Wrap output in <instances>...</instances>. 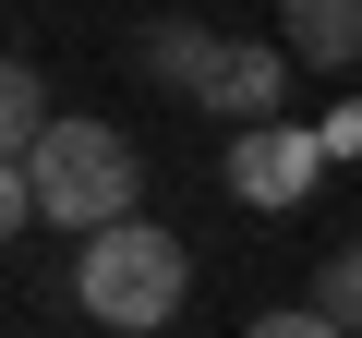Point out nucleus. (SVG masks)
<instances>
[{"instance_id":"nucleus-3","label":"nucleus","mask_w":362,"mask_h":338,"mask_svg":"<svg viewBox=\"0 0 362 338\" xmlns=\"http://www.w3.org/2000/svg\"><path fill=\"white\" fill-rule=\"evenodd\" d=\"M326 169H338V157H326V133H290V121L230 133V194H242V206H302Z\"/></svg>"},{"instance_id":"nucleus-1","label":"nucleus","mask_w":362,"mask_h":338,"mask_svg":"<svg viewBox=\"0 0 362 338\" xmlns=\"http://www.w3.org/2000/svg\"><path fill=\"white\" fill-rule=\"evenodd\" d=\"M181 290H194V254H181L157 218H133V230H97V242L73 254V302H85L109 338H157V326L181 314Z\"/></svg>"},{"instance_id":"nucleus-9","label":"nucleus","mask_w":362,"mask_h":338,"mask_svg":"<svg viewBox=\"0 0 362 338\" xmlns=\"http://www.w3.org/2000/svg\"><path fill=\"white\" fill-rule=\"evenodd\" d=\"M242 338H350V326H326V314H314V302H290V314H254V326H242Z\"/></svg>"},{"instance_id":"nucleus-2","label":"nucleus","mask_w":362,"mask_h":338,"mask_svg":"<svg viewBox=\"0 0 362 338\" xmlns=\"http://www.w3.org/2000/svg\"><path fill=\"white\" fill-rule=\"evenodd\" d=\"M37 206H49L73 242L133 230V206H145V145H133L121 121H61L49 157H37Z\"/></svg>"},{"instance_id":"nucleus-5","label":"nucleus","mask_w":362,"mask_h":338,"mask_svg":"<svg viewBox=\"0 0 362 338\" xmlns=\"http://www.w3.org/2000/svg\"><path fill=\"white\" fill-rule=\"evenodd\" d=\"M278 49L314 73H362V0H278Z\"/></svg>"},{"instance_id":"nucleus-4","label":"nucleus","mask_w":362,"mask_h":338,"mask_svg":"<svg viewBox=\"0 0 362 338\" xmlns=\"http://www.w3.org/2000/svg\"><path fill=\"white\" fill-rule=\"evenodd\" d=\"M206 109H218L230 133H266V121H290V49H266V37H230V49H218V73H206Z\"/></svg>"},{"instance_id":"nucleus-8","label":"nucleus","mask_w":362,"mask_h":338,"mask_svg":"<svg viewBox=\"0 0 362 338\" xmlns=\"http://www.w3.org/2000/svg\"><path fill=\"white\" fill-rule=\"evenodd\" d=\"M314 314H326V326H350V338H362V242H350V254H326V266H314Z\"/></svg>"},{"instance_id":"nucleus-10","label":"nucleus","mask_w":362,"mask_h":338,"mask_svg":"<svg viewBox=\"0 0 362 338\" xmlns=\"http://www.w3.org/2000/svg\"><path fill=\"white\" fill-rule=\"evenodd\" d=\"M326 157H362V109H338V121H326Z\"/></svg>"},{"instance_id":"nucleus-6","label":"nucleus","mask_w":362,"mask_h":338,"mask_svg":"<svg viewBox=\"0 0 362 338\" xmlns=\"http://www.w3.org/2000/svg\"><path fill=\"white\" fill-rule=\"evenodd\" d=\"M218 49H230L218 25H181V13H169V25H145V49H133V61H145V85H181V97H206Z\"/></svg>"},{"instance_id":"nucleus-7","label":"nucleus","mask_w":362,"mask_h":338,"mask_svg":"<svg viewBox=\"0 0 362 338\" xmlns=\"http://www.w3.org/2000/svg\"><path fill=\"white\" fill-rule=\"evenodd\" d=\"M49 133H61V121H49V85L13 61V73H0V169H37V157H49Z\"/></svg>"}]
</instances>
